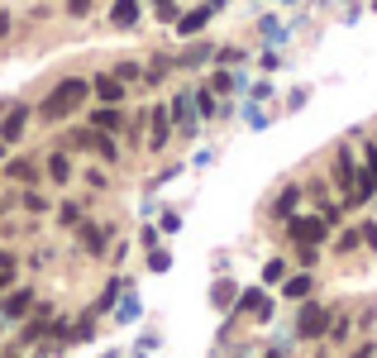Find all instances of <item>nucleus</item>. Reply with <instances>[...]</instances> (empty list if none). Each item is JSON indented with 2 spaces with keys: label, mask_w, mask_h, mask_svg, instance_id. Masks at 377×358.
<instances>
[{
  "label": "nucleus",
  "mask_w": 377,
  "mask_h": 358,
  "mask_svg": "<svg viewBox=\"0 0 377 358\" xmlns=\"http://www.w3.org/2000/svg\"><path fill=\"white\" fill-rule=\"evenodd\" d=\"M5 34H10V14L0 10V38H5Z\"/></svg>",
  "instance_id": "obj_18"
},
{
  "label": "nucleus",
  "mask_w": 377,
  "mask_h": 358,
  "mask_svg": "<svg viewBox=\"0 0 377 358\" xmlns=\"http://www.w3.org/2000/svg\"><path fill=\"white\" fill-rule=\"evenodd\" d=\"M24 120H29V110H24V105H14V110L5 115V124H0V139H5V144H14V139L24 134Z\"/></svg>",
  "instance_id": "obj_4"
},
{
  "label": "nucleus",
  "mask_w": 377,
  "mask_h": 358,
  "mask_svg": "<svg viewBox=\"0 0 377 358\" xmlns=\"http://www.w3.org/2000/svg\"><path fill=\"white\" fill-rule=\"evenodd\" d=\"M48 177H53V181H67V177H72V163H67L62 153H53V158H48Z\"/></svg>",
  "instance_id": "obj_9"
},
{
  "label": "nucleus",
  "mask_w": 377,
  "mask_h": 358,
  "mask_svg": "<svg viewBox=\"0 0 377 358\" xmlns=\"http://www.w3.org/2000/svg\"><path fill=\"white\" fill-rule=\"evenodd\" d=\"M172 115H177L182 124H191V96H177V105H172Z\"/></svg>",
  "instance_id": "obj_13"
},
{
  "label": "nucleus",
  "mask_w": 377,
  "mask_h": 358,
  "mask_svg": "<svg viewBox=\"0 0 377 358\" xmlns=\"http://www.w3.org/2000/svg\"><path fill=\"white\" fill-rule=\"evenodd\" d=\"M291 205H296V191H282V201H277V215H286Z\"/></svg>",
  "instance_id": "obj_16"
},
{
  "label": "nucleus",
  "mask_w": 377,
  "mask_h": 358,
  "mask_svg": "<svg viewBox=\"0 0 377 358\" xmlns=\"http://www.w3.org/2000/svg\"><path fill=\"white\" fill-rule=\"evenodd\" d=\"M110 19H115L119 29H134V24H139V0H115Z\"/></svg>",
  "instance_id": "obj_5"
},
{
  "label": "nucleus",
  "mask_w": 377,
  "mask_h": 358,
  "mask_svg": "<svg viewBox=\"0 0 377 358\" xmlns=\"http://www.w3.org/2000/svg\"><path fill=\"white\" fill-rule=\"evenodd\" d=\"M87 96H91V82H82V77H67V82H58V87L48 91V100H43V110H38V115L53 124V120L72 115V110H77Z\"/></svg>",
  "instance_id": "obj_1"
},
{
  "label": "nucleus",
  "mask_w": 377,
  "mask_h": 358,
  "mask_svg": "<svg viewBox=\"0 0 377 358\" xmlns=\"http://www.w3.org/2000/svg\"><path fill=\"white\" fill-rule=\"evenodd\" d=\"M273 358H282V354H273Z\"/></svg>",
  "instance_id": "obj_20"
},
{
  "label": "nucleus",
  "mask_w": 377,
  "mask_h": 358,
  "mask_svg": "<svg viewBox=\"0 0 377 358\" xmlns=\"http://www.w3.org/2000/svg\"><path fill=\"white\" fill-rule=\"evenodd\" d=\"M91 91L100 96V100H105V105H115V100H124V82H119L115 72H110V77H95V82H91Z\"/></svg>",
  "instance_id": "obj_3"
},
{
  "label": "nucleus",
  "mask_w": 377,
  "mask_h": 358,
  "mask_svg": "<svg viewBox=\"0 0 377 358\" xmlns=\"http://www.w3.org/2000/svg\"><path fill=\"white\" fill-rule=\"evenodd\" d=\"M291 234H296V239H301V244L310 249V244H315V239L325 234V220H296V225H291Z\"/></svg>",
  "instance_id": "obj_6"
},
{
  "label": "nucleus",
  "mask_w": 377,
  "mask_h": 358,
  "mask_svg": "<svg viewBox=\"0 0 377 358\" xmlns=\"http://www.w3.org/2000/svg\"><path fill=\"white\" fill-rule=\"evenodd\" d=\"M158 5H163V10H168V0H158Z\"/></svg>",
  "instance_id": "obj_19"
},
{
  "label": "nucleus",
  "mask_w": 377,
  "mask_h": 358,
  "mask_svg": "<svg viewBox=\"0 0 377 358\" xmlns=\"http://www.w3.org/2000/svg\"><path fill=\"white\" fill-rule=\"evenodd\" d=\"M115 77H119V82H134V77H139V67H134V63H119V72H115Z\"/></svg>",
  "instance_id": "obj_15"
},
{
  "label": "nucleus",
  "mask_w": 377,
  "mask_h": 358,
  "mask_svg": "<svg viewBox=\"0 0 377 358\" xmlns=\"http://www.w3.org/2000/svg\"><path fill=\"white\" fill-rule=\"evenodd\" d=\"M67 10H72V14H87V10H91V0H67Z\"/></svg>",
  "instance_id": "obj_17"
},
{
  "label": "nucleus",
  "mask_w": 377,
  "mask_h": 358,
  "mask_svg": "<svg viewBox=\"0 0 377 358\" xmlns=\"http://www.w3.org/2000/svg\"><path fill=\"white\" fill-rule=\"evenodd\" d=\"M205 19H210V10H191V14H182V24H177V29H182V34H196Z\"/></svg>",
  "instance_id": "obj_11"
},
{
  "label": "nucleus",
  "mask_w": 377,
  "mask_h": 358,
  "mask_svg": "<svg viewBox=\"0 0 377 358\" xmlns=\"http://www.w3.org/2000/svg\"><path fill=\"white\" fill-rule=\"evenodd\" d=\"M306 291H310V277H291L286 282V296H306Z\"/></svg>",
  "instance_id": "obj_14"
},
{
  "label": "nucleus",
  "mask_w": 377,
  "mask_h": 358,
  "mask_svg": "<svg viewBox=\"0 0 377 358\" xmlns=\"http://www.w3.org/2000/svg\"><path fill=\"white\" fill-rule=\"evenodd\" d=\"M5 177H14V181H34V163H29V158H14V163L5 168Z\"/></svg>",
  "instance_id": "obj_10"
},
{
  "label": "nucleus",
  "mask_w": 377,
  "mask_h": 358,
  "mask_svg": "<svg viewBox=\"0 0 377 358\" xmlns=\"http://www.w3.org/2000/svg\"><path fill=\"white\" fill-rule=\"evenodd\" d=\"M325 325H330V315H325L320 306H306V311H301V320H296V330H301L306 339H315V335H325Z\"/></svg>",
  "instance_id": "obj_2"
},
{
  "label": "nucleus",
  "mask_w": 377,
  "mask_h": 358,
  "mask_svg": "<svg viewBox=\"0 0 377 358\" xmlns=\"http://www.w3.org/2000/svg\"><path fill=\"white\" fill-rule=\"evenodd\" d=\"M168 134H172V129H168V110H153V139H148V144H153V148H168Z\"/></svg>",
  "instance_id": "obj_7"
},
{
  "label": "nucleus",
  "mask_w": 377,
  "mask_h": 358,
  "mask_svg": "<svg viewBox=\"0 0 377 358\" xmlns=\"http://www.w3.org/2000/svg\"><path fill=\"white\" fill-rule=\"evenodd\" d=\"M95 129L105 134V129H119V115L115 110H95Z\"/></svg>",
  "instance_id": "obj_12"
},
{
  "label": "nucleus",
  "mask_w": 377,
  "mask_h": 358,
  "mask_svg": "<svg viewBox=\"0 0 377 358\" xmlns=\"http://www.w3.org/2000/svg\"><path fill=\"white\" fill-rule=\"evenodd\" d=\"M29 301H34L29 291H14V296L5 301V311H0V315H10V320H14V315H24V311H29Z\"/></svg>",
  "instance_id": "obj_8"
}]
</instances>
